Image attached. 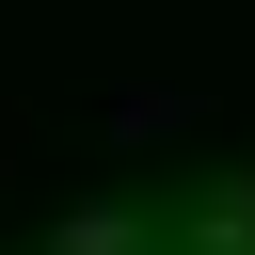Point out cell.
Returning a JSON list of instances; mask_svg holds the SVG:
<instances>
[{
	"mask_svg": "<svg viewBox=\"0 0 255 255\" xmlns=\"http://www.w3.org/2000/svg\"><path fill=\"white\" fill-rule=\"evenodd\" d=\"M48 255H159V239H143V223H128V207H80V223H64V239H48Z\"/></svg>",
	"mask_w": 255,
	"mask_h": 255,
	"instance_id": "cell-1",
	"label": "cell"
}]
</instances>
